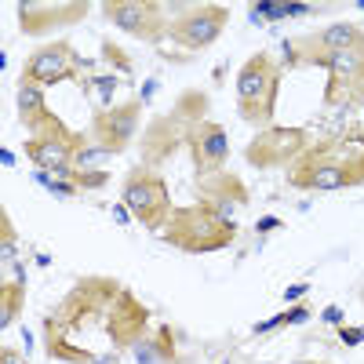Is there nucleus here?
Masks as SVG:
<instances>
[{"instance_id": "nucleus-21", "label": "nucleus", "mask_w": 364, "mask_h": 364, "mask_svg": "<svg viewBox=\"0 0 364 364\" xmlns=\"http://www.w3.org/2000/svg\"><path fill=\"white\" fill-rule=\"evenodd\" d=\"M91 84L99 87V95H102V102H106V109H109V95H113V87H117V77H113V73H106V77H95Z\"/></svg>"}, {"instance_id": "nucleus-17", "label": "nucleus", "mask_w": 364, "mask_h": 364, "mask_svg": "<svg viewBox=\"0 0 364 364\" xmlns=\"http://www.w3.org/2000/svg\"><path fill=\"white\" fill-rule=\"evenodd\" d=\"M15 106H18V120L29 128V132H37L44 120L51 117L48 109V99H44V87L33 84V80H18V91H15Z\"/></svg>"}, {"instance_id": "nucleus-16", "label": "nucleus", "mask_w": 364, "mask_h": 364, "mask_svg": "<svg viewBox=\"0 0 364 364\" xmlns=\"http://www.w3.org/2000/svg\"><path fill=\"white\" fill-rule=\"evenodd\" d=\"M87 15V4H33V0H22L18 4V26L22 33H48L55 26H70L80 22Z\"/></svg>"}, {"instance_id": "nucleus-24", "label": "nucleus", "mask_w": 364, "mask_h": 364, "mask_svg": "<svg viewBox=\"0 0 364 364\" xmlns=\"http://www.w3.org/2000/svg\"><path fill=\"white\" fill-rule=\"evenodd\" d=\"M314 8L310 4H284V18H295V15H310Z\"/></svg>"}, {"instance_id": "nucleus-3", "label": "nucleus", "mask_w": 364, "mask_h": 364, "mask_svg": "<svg viewBox=\"0 0 364 364\" xmlns=\"http://www.w3.org/2000/svg\"><path fill=\"white\" fill-rule=\"evenodd\" d=\"M277 87H281V63H273V55L259 51L252 55L245 70L237 73V99H240V117L248 124L266 128L273 117V102H277Z\"/></svg>"}, {"instance_id": "nucleus-20", "label": "nucleus", "mask_w": 364, "mask_h": 364, "mask_svg": "<svg viewBox=\"0 0 364 364\" xmlns=\"http://www.w3.org/2000/svg\"><path fill=\"white\" fill-rule=\"evenodd\" d=\"M77 190H95V186H106V182H109V175H106V168H95V171H77Z\"/></svg>"}, {"instance_id": "nucleus-19", "label": "nucleus", "mask_w": 364, "mask_h": 364, "mask_svg": "<svg viewBox=\"0 0 364 364\" xmlns=\"http://www.w3.org/2000/svg\"><path fill=\"white\" fill-rule=\"evenodd\" d=\"M18 302H22V284H4V314H0V324H11V317H18Z\"/></svg>"}, {"instance_id": "nucleus-13", "label": "nucleus", "mask_w": 364, "mask_h": 364, "mask_svg": "<svg viewBox=\"0 0 364 364\" xmlns=\"http://www.w3.org/2000/svg\"><path fill=\"white\" fill-rule=\"evenodd\" d=\"M200 204H208L223 223L237 226V211L248 204V193L240 186V178L230 171H215L200 178Z\"/></svg>"}, {"instance_id": "nucleus-25", "label": "nucleus", "mask_w": 364, "mask_h": 364, "mask_svg": "<svg viewBox=\"0 0 364 364\" xmlns=\"http://www.w3.org/2000/svg\"><path fill=\"white\" fill-rule=\"evenodd\" d=\"M0 364H26V360H22V353H15L11 346H4V353H0Z\"/></svg>"}, {"instance_id": "nucleus-12", "label": "nucleus", "mask_w": 364, "mask_h": 364, "mask_svg": "<svg viewBox=\"0 0 364 364\" xmlns=\"http://www.w3.org/2000/svg\"><path fill=\"white\" fill-rule=\"evenodd\" d=\"M106 18L113 26H120L124 33L132 37H142V41H157L168 22L161 18V8L157 4H139V0H117V4H102Z\"/></svg>"}, {"instance_id": "nucleus-7", "label": "nucleus", "mask_w": 364, "mask_h": 364, "mask_svg": "<svg viewBox=\"0 0 364 364\" xmlns=\"http://www.w3.org/2000/svg\"><path fill=\"white\" fill-rule=\"evenodd\" d=\"M306 66H321L328 70V106L336 102H353V99H364V48H353V51H331V55H317L310 58Z\"/></svg>"}, {"instance_id": "nucleus-1", "label": "nucleus", "mask_w": 364, "mask_h": 364, "mask_svg": "<svg viewBox=\"0 0 364 364\" xmlns=\"http://www.w3.org/2000/svg\"><path fill=\"white\" fill-rule=\"evenodd\" d=\"M48 353L58 360H87L84 339L106 336L117 350H132L142 331H146V310L139 306V299L124 288H117L109 281H84L66 302L58 306L48 321Z\"/></svg>"}, {"instance_id": "nucleus-10", "label": "nucleus", "mask_w": 364, "mask_h": 364, "mask_svg": "<svg viewBox=\"0 0 364 364\" xmlns=\"http://www.w3.org/2000/svg\"><path fill=\"white\" fill-rule=\"evenodd\" d=\"M139 117H142V102H124V106H109L99 109L91 120V139L99 146H106L109 154H120L124 146H132L135 132H139Z\"/></svg>"}, {"instance_id": "nucleus-5", "label": "nucleus", "mask_w": 364, "mask_h": 364, "mask_svg": "<svg viewBox=\"0 0 364 364\" xmlns=\"http://www.w3.org/2000/svg\"><path fill=\"white\" fill-rule=\"evenodd\" d=\"M124 208H132V215L142 219L146 226H164L171 219V193L164 186V178L154 175L149 168H135L124 182Z\"/></svg>"}, {"instance_id": "nucleus-9", "label": "nucleus", "mask_w": 364, "mask_h": 364, "mask_svg": "<svg viewBox=\"0 0 364 364\" xmlns=\"http://www.w3.org/2000/svg\"><path fill=\"white\" fill-rule=\"evenodd\" d=\"M302 154H306V132H302V128H266L248 146V161L255 168L295 164Z\"/></svg>"}, {"instance_id": "nucleus-8", "label": "nucleus", "mask_w": 364, "mask_h": 364, "mask_svg": "<svg viewBox=\"0 0 364 364\" xmlns=\"http://www.w3.org/2000/svg\"><path fill=\"white\" fill-rule=\"evenodd\" d=\"M84 139L80 135H73L63 120H58L55 113L44 120V124L29 135V142H26V157L37 164V171H58V168H66V164H73V154H77V146H80Z\"/></svg>"}, {"instance_id": "nucleus-22", "label": "nucleus", "mask_w": 364, "mask_h": 364, "mask_svg": "<svg viewBox=\"0 0 364 364\" xmlns=\"http://www.w3.org/2000/svg\"><path fill=\"white\" fill-rule=\"evenodd\" d=\"M339 336H343L346 346H357V343H364V328H343Z\"/></svg>"}, {"instance_id": "nucleus-4", "label": "nucleus", "mask_w": 364, "mask_h": 364, "mask_svg": "<svg viewBox=\"0 0 364 364\" xmlns=\"http://www.w3.org/2000/svg\"><path fill=\"white\" fill-rule=\"evenodd\" d=\"M161 233H164V240L178 245L182 252H215V248L230 245L237 226L223 223L208 204H197V208L171 211V219L161 226Z\"/></svg>"}, {"instance_id": "nucleus-14", "label": "nucleus", "mask_w": 364, "mask_h": 364, "mask_svg": "<svg viewBox=\"0 0 364 364\" xmlns=\"http://www.w3.org/2000/svg\"><path fill=\"white\" fill-rule=\"evenodd\" d=\"M190 149H193V164L197 175H215L226 168L230 157V142H226V128L223 124H211V120H200V124L190 128Z\"/></svg>"}, {"instance_id": "nucleus-18", "label": "nucleus", "mask_w": 364, "mask_h": 364, "mask_svg": "<svg viewBox=\"0 0 364 364\" xmlns=\"http://www.w3.org/2000/svg\"><path fill=\"white\" fill-rule=\"evenodd\" d=\"M113 154H109V149L106 146H99L95 139H84L80 146H77V154H73V168L77 171H95V168H102V161H109Z\"/></svg>"}, {"instance_id": "nucleus-27", "label": "nucleus", "mask_w": 364, "mask_h": 364, "mask_svg": "<svg viewBox=\"0 0 364 364\" xmlns=\"http://www.w3.org/2000/svg\"><path fill=\"white\" fill-rule=\"evenodd\" d=\"M299 295H306V284H295V288H288V299H299Z\"/></svg>"}, {"instance_id": "nucleus-26", "label": "nucleus", "mask_w": 364, "mask_h": 364, "mask_svg": "<svg viewBox=\"0 0 364 364\" xmlns=\"http://www.w3.org/2000/svg\"><path fill=\"white\" fill-rule=\"evenodd\" d=\"M324 321H328V324H343V310H336V306L324 310Z\"/></svg>"}, {"instance_id": "nucleus-2", "label": "nucleus", "mask_w": 364, "mask_h": 364, "mask_svg": "<svg viewBox=\"0 0 364 364\" xmlns=\"http://www.w3.org/2000/svg\"><path fill=\"white\" fill-rule=\"evenodd\" d=\"M288 178L291 186L317 193L357 186V182H364V135L343 132L336 139L306 146V154L291 164Z\"/></svg>"}, {"instance_id": "nucleus-11", "label": "nucleus", "mask_w": 364, "mask_h": 364, "mask_svg": "<svg viewBox=\"0 0 364 364\" xmlns=\"http://www.w3.org/2000/svg\"><path fill=\"white\" fill-rule=\"evenodd\" d=\"M77 66H80L77 51H73L66 41H55V44L37 48L33 55L26 58V66H22V80H33V84L48 87V84H55V80L73 77V73H77Z\"/></svg>"}, {"instance_id": "nucleus-6", "label": "nucleus", "mask_w": 364, "mask_h": 364, "mask_svg": "<svg viewBox=\"0 0 364 364\" xmlns=\"http://www.w3.org/2000/svg\"><path fill=\"white\" fill-rule=\"evenodd\" d=\"M226 22H230V8L226 4H197V8H186V15L171 18L164 33L175 44H182L186 51H204L208 44L219 41Z\"/></svg>"}, {"instance_id": "nucleus-23", "label": "nucleus", "mask_w": 364, "mask_h": 364, "mask_svg": "<svg viewBox=\"0 0 364 364\" xmlns=\"http://www.w3.org/2000/svg\"><path fill=\"white\" fill-rule=\"evenodd\" d=\"M302 321H310V306H295L291 314H284V324H302Z\"/></svg>"}, {"instance_id": "nucleus-15", "label": "nucleus", "mask_w": 364, "mask_h": 364, "mask_svg": "<svg viewBox=\"0 0 364 364\" xmlns=\"http://www.w3.org/2000/svg\"><path fill=\"white\" fill-rule=\"evenodd\" d=\"M295 44H299V63H310V58H317V55L364 48V33H360V26H353V22H331V26L317 29L314 37L295 41Z\"/></svg>"}]
</instances>
